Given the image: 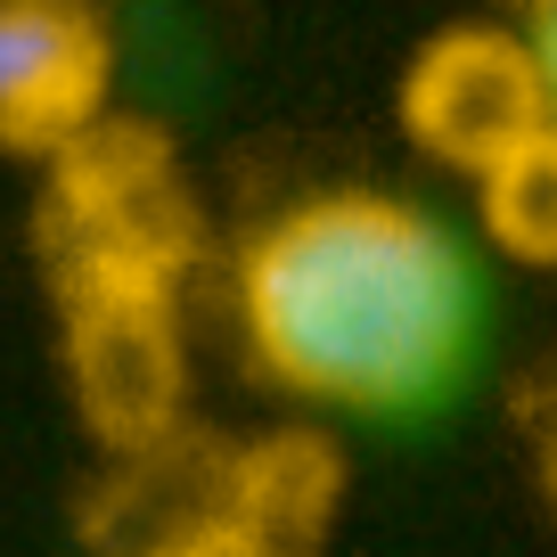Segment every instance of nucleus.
<instances>
[{
  "label": "nucleus",
  "instance_id": "5",
  "mask_svg": "<svg viewBox=\"0 0 557 557\" xmlns=\"http://www.w3.org/2000/svg\"><path fill=\"white\" fill-rule=\"evenodd\" d=\"M475 206L484 230L508 246L517 262H549L557 271V132H524L508 157H492L475 173Z\"/></svg>",
  "mask_w": 557,
  "mask_h": 557
},
{
  "label": "nucleus",
  "instance_id": "4",
  "mask_svg": "<svg viewBox=\"0 0 557 557\" xmlns=\"http://www.w3.org/2000/svg\"><path fill=\"white\" fill-rule=\"evenodd\" d=\"M115 90V34L90 0H0V148L66 157L99 132Z\"/></svg>",
  "mask_w": 557,
  "mask_h": 557
},
{
  "label": "nucleus",
  "instance_id": "2",
  "mask_svg": "<svg viewBox=\"0 0 557 557\" xmlns=\"http://www.w3.org/2000/svg\"><path fill=\"white\" fill-rule=\"evenodd\" d=\"M115 173V238H90L83 262L66 271V361L90 426L107 443H157L181 394V352H173V312H164V255L148 246V197L139 164Z\"/></svg>",
  "mask_w": 557,
  "mask_h": 557
},
{
  "label": "nucleus",
  "instance_id": "6",
  "mask_svg": "<svg viewBox=\"0 0 557 557\" xmlns=\"http://www.w3.org/2000/svg\"><path fill=\"white\" fill-rule=\"evenodd\" d=\"M533 58H541V99H549V132H557V9H533Z\"/></svg>",
  "mask_w": 557,
  "mask_h": 557
},
{
  "label": "nucleus",
  "instance_id": "1",
  "mask_svg": "<svg viewBox=\"0 0 557 557\" xmlns=\"http://www.w3.org/2000/svg\"><path fill=\"white\" fill-rule=\"evenodd\" d=\"M484 278L468 246L394 189H320L278 206L238 262L255 369L312 410L401 418L468 377Z\"/></svg>",
  "mask_w": 557,
  "mask_h": 557
},
{
  "label": "nucleus",
  "instance_id": "7",
  "mask_svg": "<svg viewBox=\"0 0 557 557\" xmlns=\"http://www.w3.org/2000/svg\"><path fill=\"white\" fill-rule=\"evenodd\" d=\"M508 9H524V17H533V9H557V0H508Z\"/></svg>",
  "mask_w": 557,
  "mask_h": 557
},
{
  "label": "nucleus",
  "instance_id": "3",
  "mask_svg": "<svg viewBox=\"0 0 557 557\" xmlns=\"http://www.w3.org/2000/svg\"><path fill=\"white\" fill-rule=\"evenodd\" d=\"M541 123H549L541 58L533 34H517V25H443L401 66V132L418 139V157L451 164L468 181Z\"/></svg>",
  "mask_w": 557,
  "mask_h": 557
}]
</instances>
